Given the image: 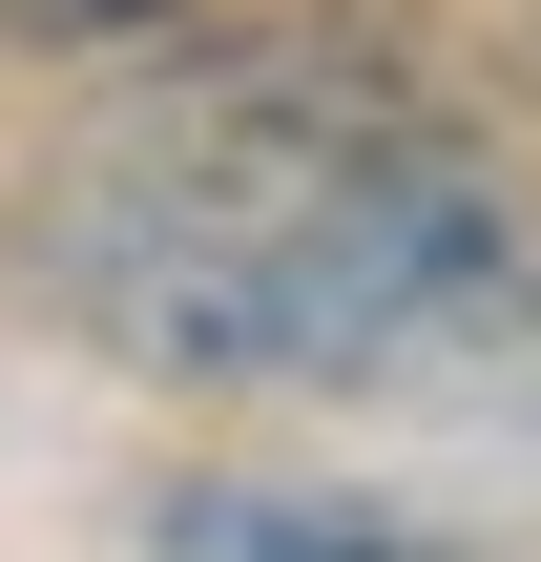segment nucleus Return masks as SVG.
I'll return each mask as SVG.
<instances>
[{
  "instance_id": "obj_1",
  "label": "nucleus",
  "mask_w": 541,
  "mask_h": 562,
  "mask_svg": "<svg viewBox=\"0 0 541 562\" xmlns=\"http://www.w3.org/2000/svg\"><path fill=\"white\" fill-rule=\"evenodd\" d=\"M42 271L167 396H375L541 313V229L500 209V167L417 104V63L334 21L167 42L125 146L63 188Z\"/></svg>"
},
{
  "instance_id": "obj_2",
  "label": "nucleus",
  "mask_w": 541,
  "mask_h": 562,
  "mask_svg": "<svg viewBox=\"0 0 541 562\" xmlns=\"http://www.w3.org/2000/svg\"><path fill=\"white\" fill-rule=\"evenodd\" d=\"M146 562H500V542L396 521V501H313V480H188V501H146Z\"/></svg>"
},
{
  "instance_id": "obj_3",
  "label": "nucleus",
  "mask_w": 541,
  "mask_h": 562,
  "mask_svg": "<svg viewBox=\"0 0 541 562\" xmlns=\"http://www.w3.org/2000/svg\"><path fill=\"white\" fill-rule=\"evenodd\" d=\"M0 42H21V63H167L188 0H0Z\"/></svg>"
}]
</instances>
